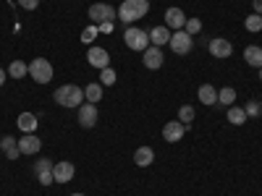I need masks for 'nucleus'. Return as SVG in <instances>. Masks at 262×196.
Instances as JSON below:
<instances>
[{"label":"nucleus","mask_w":262,"mask_h":196,"mask_svg":"<svg viewBox=\"0 0 262 196\" xmlns=\"http://www.w3.org/2000/svg\"><path fill=\"white\" fill-rule=\"evenodd\" d=\"M53 100L60 105V107H69V110H76V107L84 105V89L76 84H63L55 89Z\"/></svg>","instance_id":"1"},{"label":"nucleus","mask_w":262,"mask_h":196,"mask_svg":"<svg viewBox=\"0 0 262 196\" xmlns=\"http://www.w3.org/2000/svg\"><path fill=\"white\" fill-rule=\"evenodd\" d=\"M147 11H149V0H123V3L118 6V18L131 27V21L144 18Z\"/></svg>","instance_id":"2"},{"label":"nucleus","mask_w":262,"mask_h":196,"mask_svg":"<svg viewBox=\"0 0 262 196\" xmlns=\"http://www.w3.org/2000/svg\"><path fill=\"white\" fill-rule=\"evenodd\" d=\"M123 42H126V47L128 50H134V53H144L149 47V34L139 27H128L123 32Z\"/></svg>","instance_id":"3"},{"label":"nucleus","mask_w":262,"mask_h":196,"mask_svg":"<svg viewBox=\"0 0 262 196\" xmlns=\"http://www.w3.org/2000/svg\"><path fill=\"white\" fill-rule=\"evenodd\" d=\"M29 76L37 81V84H50L53 81V65L48 58H34L29 63Z\"/></svg>","instance_id":"4"},{"label":"nucleus","mask_w":262,"mask_h":196,"mask_svg":"<svg viewBox=\"0 0 262 196\" xmlns=\"http://www.w3.org/2000/svg\"><path fill=\"white\" fill-rule=\"evenodd\" d=\"M86 16H90V21L92 24H105V21H113L116 16H118V11L113 8V6H107V3H92L90 6V11H86Z\"/></svg>","instance_id":"5"},{"label":"nucleus","mask_w":262,"mask_h":196,"mask_svg":"<svg viewBox=\"0 0 262 196\" xmlns=\"http://www.w3.org/2000/svg\"><path fill=\"white\" fill-rule=\"evenodd\" d=\"M170 50L176 53V55H189L191 53V45H194V37H189L184 29H179V32H173L170 34Z\"/></svg>","instance_id":"6"},{"label":"nucleus","mask_w":262,"mask_h":196,"mask_svg":"<svg viewBox=\"0 0 262 196\" xmlns=\"http://www.w3.org/2000/svg\"><path fill=\"white\" fill-rule=\"evenodd\" d=\"M76 113H79V126H81V128H95V126H97V118H100L97 105L84 102L81 107H76Z\"/></svg>","instance_id":"7"},{"label":"nucleus","mask_w":262,"mask_h":196,"mask_svg":"<svg viewBox=\"0 0 262 196\" xmlns=\"http://www.w3.org/2000/svg\"><path fill=\"white\" fill-rule=\"evenodd\" d=\"M186 131H189V128H186L181 120H168V123L163 126V139H165L168 144H176V141L184 139Z\"/></svg>","instance_id":"8"},{"label":"nucleus","mask_w":262,"mask_h":196,"mask_svg":"<svg viewBox=\"0 0 262 196\" xmlns=\"http://www.w3.org/2000/svg\"><path fill=\"white\" fill-rule=\"evenodd\" d=\"M142 63H144V68H149V71H158L160 65L165 63V55H163V50H160V47L149 45V47L142 53Z\"/></svg>","instance_id":"9"},{"label":"nucleus","mask_w":262,"mask_h":196,"mask_svg":"<svg viewBox=\"0 0 262 196\" xmlns=\"http://www.w3.org/2000/svg\"><path fill=\"white\" fill-rule=\"evenodd\" d=\"M86 63L92 65V68H107L111 65V53H107L105 47H90L86 50Z\"/></svg>","instance_id":"10"},{"label":"nucleus","mask_w":262,"mask_h":196,"mask_svg":"<svg viewBox=\"0 0 262 196\" xmlns=\"http://www.w3.org/2000/svg\"><path fill=\"white\" fill-rule=\"evenodd\" d=\"M207 50H210V55L212 58H231V53H233V45L226 39V37H215V39H210V45H207Z\"/></svg>","instance_id":"11"},{"label":"nucleus","mask_w":262,"mask_h":196,"mask_svg":"<svg viewBox=\"0 0 262 196\" xmlns=\"http://www.w3.org/2000/svg\"><path fill=\"white\" fill-rule=\"evenodd\" d=\"M53 162L50 160H37L34 162V176H37V181L42 183V186H50V183H55V178H53Z\"/></svg>","instance_id":"12"},{"label":"nucleus","mask_w":262,"mask_h":196,"mask_svg":"<svg viewBox=\"0 0 262 196\" xmlns=\"http://www.w3.org/2000/svg\"><path fill=\"white\" fill-rule=\"evenodd\" d=\"M74 176H76V167H74V162H69V160L55 162V167H53V178H55V183H69Z\"/></svg>","instance_id":"13"},{"label":"nucleus","mask_w":262,"mask_h":196,"mask_svg":"<svg viewBox=\"0 0 262 196\" xmlns=\"http://www.w3.org/2000/svg\"><path fill=\"white\" fill-rule=\"evenodd\" d=\"M18 149H21V155H37L42 149V139L34 136V134H24L18 139Z\"/></svg>","instance_id":"14"},{"label":"nucleus","mask_w":262,"mask_h":196,"mask_svg":"<svg viewBox=\"0 0 262 196\" xmlns=\"http://www.w3.org/2000/svg\"><path fill=\"white\" fill-rule=\"evenodd\" d=\"M184 24H186V16H184L181 8H168V11H165V27H168L170 32L184 29Z\"/></svg>","instance_id":"15"},{"label":"nucleus","mask_w":262,"mask_h":196,"mask_svg":"<svg viewBox=\"0 0 262 196\" xmlns=\"http://www.w3.org/2000/svg\"><path fill=\"white\" fill-rule=\"evenodd\" d=\"M149 34V45H155V47H163V45H168V42H170V29L168 27H155V29H152V32H147Z\"/></svg>","instance_id":"16"},{"label":"nucleus","mask_w":262,"mask_h":196,"mask_svg":"<svg viewBox=\"0 0 262 196\" xmlns=\"http://www.w3.org/2000/svg\"><path fill=\"white\" fill-rule=\"evenodd\" d=\"M0 149L6 152V157H8V160H18V157H21L18 139H13V136H3V139H0Z\"/></svg>","instance_id":"17"},{"label":"nucleus","mask_w":262,"mask_h":196,"mask_svg":"<svg viewBox=\"0 0 262 196\" xmlns=\"http://www.w3.org/2000/svg\"><path fill=\"white\" fill-rule=\"evenodd\" d=\"M134 162H137V167H149L152 162H155V152H152V146H139L134 152Z\"/></svg>","instance_id":"18"},{"label":"nucleus","mask_w":262,"mask_h":196,"mask_svg":"<svg viewBox=\"0 0 262 196\" xmlns=\"http://www.w3.org/2000/svg\"><path fill=\"white\" fill-rule=\"evenodd\" d=\"M16 126L24 131V134H34V128H37V115H34V113H21L18 120H16Z\"/></svg>","instance_id":"19"},{"label":"nucleus","mask_w":262,"mask_h":196,"mask_svg":"<svg viewBox=\"0 0 262 196\" xmlns=\"http://www.w3.org/2000/svg\"><path fill=\"white\" fill-rule=\"evenodd\" d=\"M244 60L252 65V68H262V47L249 45V47L244 50Z\"/></svg>","instance_id":"20"},{"label":"nucleus","mask_w":262,"mask_h":196,"mask_svg":"<svg viewBox=\"0 0 262 196\" xmlns=\"http://www.w3.org/2000/svg\"><path fill=\"white\" fill-rule=\"evenodd\" d=\"M228 123H233V126H244L249 118H247V110H244V107H238V105H231L228 107Z\"/></svg>","instance_id":"21"},{"label":"nucleus","mask_w":262,"mask_h":196,"mask_svg":"<svg viewBox=\"0 0 262 196\" xmlns=\"http://www.w3.org/2000/svg\"><path fill=\"white\" fill-rule=\"evenodd\" d=\"M200 102L207 105V107L217 102V92H215L212 84H202V86H200Z\"/></svg>","instance_id":"22"},{"label":"nucleus","mask_w":262,"mask_h":196,"mask_svg":"<svg viewBox=\"0 0 262 196\" xmlns=\"http://www.w3.org/2000/svg\"><path fill=\"white\" fill-rule=\"evenodd\" d=\"M84 100L92 102V105H97V102L102 100V84H86V86H84Z\"/></svg>","instance_id":"23"},{"label":"nucleus","mask_w":262,"mask_h":196,"mask_svg":"<svg viewBox=\"0 0 262 196\" xmlns=\"http://www.w3.org/2000/svg\"><path fill=\"white\" fill-rule=\"evenodd\" d=\"M29 74V65L24 63V60H13L11 65H8V76L11 79H24Z\"/></svg>","instance_id":"24"},{"label":"nucleus","mask_w":262,"mask_h":196,"mask_svg":"<svg viewBox=\"0 0 262 196\" xmlns=\"http://www.w3.org/2000/svg\"><path fill=\"white\" fill-rule=\"evenodd\" d=\"M217 102L226 105V107L236 105V89H233V86H223V89L217 92Z\"/></svg>","instance_id":"25"},{"label":"nucleus","mask_w":262,"mask_h":196,"mask_svg":"<svg viewBox=\"0 0 262 196\" xmlns=\"http://www.w3.org/2000/svg\"><path fill=\"white\" fill-rule=\"evenodd\" d=\"M196 118V113H194V107L191 105H181V110H179V120L186 126V128H191V120Z\"/></svg>","instance_id":"26"},{"label":"nucleus","mask_w":262,"mask_h":196,"mask_svg":"<svg viewBox=\"0 0 262 196\" xmlns=\"http://www.w3.org/2000/svg\"><path fill=\"white\" fill-rule=\"evenodd\" d=\"M244 27H247V32H252V34L262 32V16H259V13H252V16H247Z\"/></svg>","instance_id":"27"},{"label":"nucleus","mask_w":262,"mask_h":196,"mask_svg":"<svg viewBox=\"0 0 262 196\" xmlns=\"http://www.w3.org/2000/svg\"><path fill=\"white\" fill-rule=\"evenodd\" d=\"M184 32H186L189 37L200 34V32H202V21H200V18H186V24H184Z\"/></svg>","instance_id":"28"},{"label":"nucleus","mask_w":262,"mask_h":196,"mask_svg":"<svg viewBox=\"0 0 262 196\" xmlns=\"http://www.w3.org/2000/svg\"><path fill=\"white\" fill-rule=\"evenodd\" d=\"M100 84H102V86H113V84H116V71L111 68V65L100 71Z\"/></svg>","instance_id":"29"},{"label":"nucleus","mask_w":262,"mask_h":196,"mask_svg":"<svg viewBox=\"0 0 262 196\" xmlns=\"http://www.w3.org/2000/svg\"><path fill=\"white\" fill-rule=\"evenodd\" d=\"M97 34H100V29H97V24H90L84 32H81V42H86V45H90V42H95L97 39Z\"/></svg>","instance_id":"30"},{"label":"nucleus","mask_w":262,"mask_h":196,"mask_svg":"<svg viewBox=\"0 0 262 196\" xmlns=\"http://www.w3.org/2000/svg\"><path fill=\"white\" fill-rule=\"evenodd\" d=\"M244 110H247V118H257V115L262 113V105H259L257 100H249V102L244 105Z\"/></svg>","instance_id":"31"},{"label":"nucleus","mask_w":262,"mask_h":196,"mask_svg":"<svg viewBox=\"0 0 262 196\" xmlns=\"http://www.w3.org/2000/svg\"><path fill=\"white\" fill-rule=\"evenodd\" d=\"M16 3L24 8V11H34V8L39 6V0H16Z\"/></svg>","instance_id":"32"},{"label":"nucleus","mask_w":262,"mask_h":196,"mask_svg":"<svg viewBox=\"0 0 262 196\" xmlns=\"http://www.w3.org/2000/svg\"><path fill=\"white\" fill-rule=\"evenodd\" d=\"M97 29H100L102 34H111V32H113V21H105V24H100Z\"/></svg>","instance_id":"33"},{"label":"nucleus","mask_w":262,"mask_h":196,"mask_svg":"<svg viewBox=\"0 0 262 196\" xmlns=\"http://www.w3.org/2000/svg\"><path fill=\"white\" fill-rule=\"evenodd\" d=\"M252 8H254V13L262 16V0H252Z\"/></svg>","instance_id":"34"},{"label":"nucleus","mask_w":262,"mask_h":196,"mask_svg":"<svg viewBox=\"0 0 262 196\" xmlns=\"http://www.w3.org/2000/svg\"><path fill=\"white\" fill-rule=\"evenodd\" d=\"M6 84V68H0V86Z\"/></svg>","instance_id":"35"},{"label":"nucleus","mask_w":262,"mask_h":196,"mask_svg":"<svg viewBox=\"0 0 262 196\" xmlns=\"http://www.w3.org/2000/svg\"><path fill=\"white\" fill-rule=\"evenodd\" d=\"M71 196H84V193H71Z\"/></svg>","instance_id":"36"},{"label":"nucleus","mask_w":262,"mask_h":196,"mask_svg":"<svg viewBox=\"0 0 262 196\" xmlns=\"http://www.w3.org/2000/svg\"><path fill=\"white\" fill-rule=\"evenodd\" d=\"M259 81H262V68H259Z\"/></svg>","instance_id":"37"}]
</instances>
